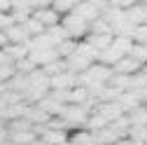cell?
I'll list each match as a JSON object with an SVG mask.
<instances>
[{
    "label": "cell",
    "mask_w": 147,
    "mask_h": 145,
    "mask_svg": "<svg viewBox=\"0 0 147 145\" xmlns=\"http://www.w3.org/2000/svg\"><path fill=\"white\" fill-rule=\"evenodd\" d=\"M59 26L65 30V35L70 40H75V42H80V40H84L86 38V33H89V26L80 19V16H75V14H65V16H61V21H59Z\"/></svg>",
    "instance_id": "6da1fadb"
},
{
    "label": "cell",
    "mask_w": 147,
    "mask_h": 145,
    "mask_svg": "<svg viewBox=\"0 0 147 145\" xmlns=\"http://www.w3.org/2000/svg\"><path fill=\"white\" fill-rule=\"evenodd\" d=\"M59 119L68 126V129H75V126L77 129H84V124L89 119V110L84 105H65Z\"/></svg>",
    "instance_id": "7a4b0ae2"
},
{
    "label": "cell",
    "mask_w": 147,
    "mask_h": 145,
    "mask_svg": "<svg viewBox=\"0 0 147 145\" xmlns=\"http://www.w3.org/2000/svg\"><path fill=\"white\" fill-rule=\"evenodd\" d=\"M75 87H77V75H72L68 70L56 77H49V91H70Z\"/></svg>",
    "instance_id": "3957f363"
},
{
    "label": "cell",
    "mask_w": 147,
    "mask_h": 145,
    "mask_svg": "<svg viewBox=\"0 0 147 145\" xmlns=\"http://www.w3.org/2000/svg\"><path fill=\"white\" fill-rule=\"evenodd\" d=\"M49 5H51V3H49ZM30 16H33L35 21H40L45 30H47V28H51V26H59V21H61V16H59L56 12H54L51 7H42V9H35V12L30 14Z\"/></svg>",
    "instance_id": "277c9868"
},
{
    "label": "cell",
    "mask_w": 147,
    "mask_h": 145,
    "mask_svg": "<svg viewBox=\"0 0 147 145\" xmlns=\"http://www.w3.org/2000/svg\"><path fill=\"white\" fill-rule=\"evenodd\" d=\"M140 63L138 61H133L131 56H121L115 66H112V72L115 75H126V77H131V75H136V72H140Z\"/></svg>",
    "instance_id": "5b68a950"
},
{
    "label": "cell",
    "mask_w": 147,
    "mask_h": 145,
    "mask_svg": "<svg viewBox=\"0 0 147 145\" xmlns=\"http://www.w3.org/2000/svg\"><path fill=\"white\" fill-rule=\"evenodd\" d=\"M84 42H89V47H94L98 54L100 51H105L110 45H112V35H86V38H84Z\"/></svg>",
    "instance_id": "8992f818"
},
{
    "label": "cell",
    "mask_w": 147,
    "mask_h": 145,
    "mask_svg": "<svg viewBox=\"0 0 147 145\" xmlns=\"http://www.w3.org/2000/svg\"><path fill=\"white\" fill-rule=\"evenodd\" d=\"M42 143H47V145H61V143H65L68 140V133H63V131H54V129H47L45 126V131L38 136Z\"/></svg>",
    "instance_id": "52a82bcc"
},
{
    "label": "cell",
    "mask_w": 147,
    "mask_h": 145,
    "mask_svg": "<svg viewBox=\"0 0 147 145\" xmlns=\"http://www.w3.org/2000/svg\"><path fill=\"white\" fill-rule=\"evenodd\" d=\"M126 140L136 145H147V126H131L126 131Z\"/></svg>",
    "instance_id": "ba28073f"
},
{
    "label": "cell",
    "mask_w": 147,
    "mask_h": 145,
    "mask_svg": "<svg viewBox=\"0 0 147 145\" xmlns=\"http://www.w3.org/2000/svg\"><path fill=\"white\" fill-rule=\"evenodd\" d=\"M128 124L131 126H147V105H140L136 108L133 112H128Z\"/></svg>",
    "instance_id": "9c48e42d"
},
{
    "label": "cell",
    "mask_w": 147,
    "mask_h": 145,
    "mask_svg": "<svg viewBox=\"0 0 147 145\" xmlns=\"http://www.w3.org/2000/svg\"><path fill=\"white\" fill-rule=\"evenodd\" d=\"M68 140H70L72 145H96V138H94V133H89V131H84V129H77V131L72 133Z\"/></svg>",
    "instance_id": "30bf717a"
},
{
    "label": "cell",
    "mask_w": 147,
    "mask_h": 145,
    "mask_svg": "<svg viewBox=\"0 0 147 145\" xmlns=\"http://www.w3.org/2000/svg\"><path fill=\"white\" fill-rule=\"evenodd\" d=\"M75 47H77L75 40H63L61 45H56L54 49H56V56H59L61 61H65V59H70L72 54H75Z\"/></svg>",
    "instance_id": "8fae6325"
},
{
    "label": "cell",
    "mask_w": 147,
    "mask_h": 145,
    "mask_svg": "<svg viewBox=\"0 0 147 145\" xmlns=\"http://www.w3.org/2000/svg\"><path fill=\"white\" fill-rule=\"evenodd\" d=\"M21 26H24V30H26V35H28V38H38V35H42V33H45L42 24H40V21H35L33 16H30V19H26Z\"/></svg>",
    "instance_id": "7c38bea8"
},
{
    "label": "cell",
    "mask_w": 147,
    "mask_h": 145,
    "mask_svg": "<svg viewBox=\"0 0 147 145\" xmlns=\"http://www.w3.org/2000/svg\"><path fill=\"white\" fill-rule=\"evenodd\" d=\"M112 47L121 54V56H128L133 49V40L131 38H112Z\"/></svg>",
    "instance_id": "4fadbf2b"
},
{
    "label": "cell",
    "mask_w": 147,
    "mask_h": 145,
    "mask_svg": "<svg viewBox=\"0 0 147 145\" xmlns=\"http://www.w3.org/2000/svg\"><path fill=\"white\" fill-rule=\"evenodd\" d=\"M49 7L56 12L59 16H65V14H70V12H72V7H75V0H54Z\"/></svg>",
    "instance_id": "5bb4252c"
},
{
    "label": "cell",
    "mask_w": 147,
    "mask_h": 145,
    "mask_svg": "<svg viewBox=\"0 0 147 145\" xmlns=\"http://www.w3.org/2000/svg\"><path fill=\"white\" fill-rule=\"evenodd\" d=\"M107 33H110V26L103 19H96V21L89 24V33L86 35H107ZM110 35H112V33H110Z\"/></svg>",
    "instance_id": "9a60e30c"
},
{
    "label": "cell",
    "mask_w": 147,
    "mask_h": 145,
    "mask_svg": "<svg viewBox=\"0 0 147 145\" xmlns=\"http://www.w3.org/2000/svg\"><path fill=\"white\" fill-rule=\"evenodd\" d=\"M131 40H133V45H147V26H145V24L133 28Z\"/></svg>",
    "instance_id": "2e32d148"
},
{
    "label": "cell",
    "mask_w": 147,
    "mask_h": 145,
    "mask_svg": "<svg viewBox=\"0 0 147 145\" xmlns=\"http://www.w3.org/2000/svg\"><path fill=\"white\" fill-rule=\"evenodd\" d=\"M12 12V3L9 0H0V14H9Z\"/></svg>",
    "instance_id": "e0dca14e"
},
{
    "label": "cell",
    "mask_w": 147,
    "mask_h": 145,
    "mask_svg": "<svg viewBox=\"0 0 147 145\" xmlns=\"http://www.w3.org/2000/svg\"><path fill=\"white\" fill-rule=\"evenodd\" d=\"M7 47V38H5V33L0 30V49H5Z\"/></svg>",
    "instance_id": "ac0fdd59"
},
{
    "label": "cell",
    "mask_w": 147,
    "mask_h": 145,
    "mask_svg": "<svg viewBox=\"0 0 147 145\" xmlns=\"http://www.w3.org/2000/svg\"><path fill=\"white\" fill-rule=\"evenodd\" d=\"M112 145H133V143H131V140H126V138H124V140H117V143H112Z\"/></svg>",
    "instance_id": "d6986e66"
},
{
    "label": "cell",
    "mask_w": 147,
    "mask_h": 145,
    "mask_svg": "<svg viewBox=\"0 0 147 145\" xmlns=\"http://www.w3.org/2000/svg\"><path fill=\"white\" fill-rule=\"evenodd\" d=\"M140 72H142V75H145V77H147V63H145V66H142V68H140Z\"/></svg>",
    "instance_id": "ffe728a7"
},
{
    "label": "cell",
    "mask_w": 147,
    "mask_h": 145,
    "mask_svg": "<svg viewBox=\"0 0 147 145\" xmlns=\"http://www.w3.org/2000/svg\"><path fill=\"white\" fill-rule=\"evenodd\" d=\"M61 145H72V143H70V140H65V143H61Z\"/></svg>",
    "instance_id": "44dd1931"
},
{
    "label": "cell",
    "mask_w": 147,
    "mask_h": 145,
    "mask_svg": "<svg viewBox=\"0 0 147 145\" xmlns=\"http://www.w3.org/2000/svg\"><path fill=\"white\" fill-rule=\"evenodd\" d=\"M145 47H147V45H145Z\"/></svg>",
    "instance_id": "7402d4cb"
}]
</instances>
